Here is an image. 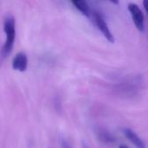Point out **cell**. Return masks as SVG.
<instances>
[{"label":"cell","mask_w":148,"mask_h":148,"mask_svg":"<svg viewBox=\"0 0 148 148\" xmlns=\"http://www.w3.org/2000/svg\"><path fill=\"white\" fill-rule=\"evenodd\" d=\"M119 148H128V147H127L126 146H124V145H122V146H121V147H119Z\"/></svg>","instance_id":"cell-11"},{"label":"cell","mask_w":148,"mask_h":148,"mask_svg":"<svg viewBox=\"0 0 148 148\" xmlns=\"http://www.w3.org/2000/svg\"><path fill=\"white\" fill-rule=\"evenodd\" d=\"M143 4H144L145 10H147V12L148 14V0H145V1L143 2Z\"/></svg>","instance_id":"cell-9"},{"label":"cell","mask_w":148,"mask_h":148,"mask_svg":"<svg viewBox=\"0 0 148 148\" xmlns=\"http://www.w3.org/2000/svg\"><path fill=\"white\" fill-rule=\"evenodd\" d=\"M82 148H90L88 147V145L85 142H82Z\"/></svg>","instance_id":"cell-10"},{"label":"cell","mask_w":148,"mask_h":148,"mask_svg":"<svg viewBox=\"0 0 148 148\" xmlns=\"http://www.w3.org/2000/svg\"><path fill=\"white\" fill-rule=\"evenodd\" d=\"M128 10L131 14L133 21L136 26V28L140 31L144 30V15L140 9V7L134 3L128 4Z\"/></svg>","instance_id":"cell-3"},{"label":"cell","mask_w":148,"mask_h":148,"mask_svg":"<svg viewBox=\"0 0 148 148\" xmlns=\"http://www.w3.org/2000/svg\"><path fill=\"white\" fill-rule=\"evenodd\" d=\"M61 145H62V148H72L71 145L65 139H62L61 140Z\"/></svg>","instance_id":"cell-8"},{"label":"cell","mask_w":148,"mask_h":148,"mask_svg":"<svg viewBox=\"0 0 148 148\" xmlns=\"http://www.w3.org/2000/svg\"><path fill=\"white\" fill-rule=\"evenodd\" d=\"M74 6L78 10H80L84 16H91V12L92 10H90V8H89V5L88 4V3L86 1H83V0H74L71 2Z\"/></svg>","instance_id":"cell-7"},{"label":"cell","mask_w":148,"mask_h":148,"mask_svg":"<svg viewBox=\"0 0 148 148\" xmlns=\"http://www.w3.org/2000/svg\"><path fill=\"white\" fill-rule=\"evenodd\" d=\"M123 134L137 148H146V144L145 142L140 139V137L134 132L130 128H124L123 129Z\"/></svg>","instance_id":"cell-5"},{"label":"cell","mask_w":148,"mask_h":148,"mask_svg":"<svg viewBox=\"0 0 148 148\" xmlns=\"http://www.w3.org/2000/svg\"><path fill=\"white\" fill-rule=\"evenodd\" d=\"M98 139L105 144H113L115 142V138L108 131L102 128H97L95 130Z\"/></svg>","instance_id":"cell-6"},{"label":"cell","mask_w":148,"mask_h":148,"mask_svg":"<svg viewBox=\"0 0 148 148\" xmlns=\"http://www.w3.org/2000/svg\"><path fill=\"white\" fill-rule=\"evenodd\" d=\"M27 66H28L27 56L23 52L17 53L12 61V68L16 71L23 72L26 70Z\"/></svg>","instance_id":"cell-4"},{"label":"cell","mask_w":148,"mask_h":148,"mask_svg":"<svg viewBox=\"0 0 148 148\" xmlns=\"http://www.w3.org/2000/svg\"><path fill=\"white\" fill-rule=\"evenodd\" d=\"M91 16L93 17V20H94L96 27L102 33V35L105 36V38H107V40L109 41L110 42H114V36L112 34L111 30L109 29V27H108V23H106V20L104 19L103 16L100 12L95 11V10L91 12Z\"/></svg>","instance_id":"cell-2"},{"label":"cell","mask_w":148,"mask_h":148,"mask_svg":"<svg viewBox=\"0 0 148 148\" xmlns=\"http://www.w3.org/2000/svg\"><path fill=\"white\" fill-rule=\"evenodd\" d=\"M3 29L6 34V41L3 47L2 53L3 56H7L12 49L16 37V23L15 18L11 15H8L5 17L3 23Z\"/></svg>","instance_id":"cell-1"}]
</instances>
